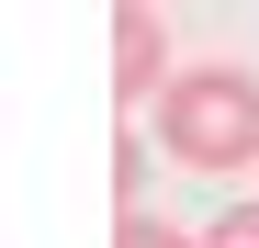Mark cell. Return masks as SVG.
<instances>
[{
	"mask_svg": "<svg viewBox=\"0 0 259 248\" xmlns=\"http://www.w3.org/2000/svg\"><path fill=\"white\" fill-rule=\"evenodd\" d=\"M147 124H158V147L181 158V170L237 181V170H259V68L203 57V68H181V79L147 102Z\"/></svg>",
	"mask_w": 259,
	"mask_h": 248,
	"instance_id": "obj_1",
	"label": "cell"
},
{
	"mask_svg": "<svg viewBox=\"0 0 259 248\" xmlns=\"http://www.w3.org/2000/svg\"><path fill=\"white\" fill-rule=\"evenodd\" d=\"M169 79H181V68H169V34H158V0H113V91L124 102H158L169 91Z\"/></svg>",
	"mask_w": 259,
	"mask_h": 248,
	"instance_id": "obj_2",
	"label": "cell"
},
{
	"mask_svg": "<svg viewBox=\"0 0 259 248\" xmlns=\"http://www.w3.org/2000/svg\"><path fill=\"white\" fill-rule=\"evenodd\" d=\"M113 248H203V237H192V226H169V215H147V203H124Z\"/></svg>",
	"mask_w": 259,
	"mask_h": 248,
	"instance_id": "obj_3",
	"label": "cell"
},
{
	"mask_svg": "<svg viewBox=\"0 0 259 248\" xmlns=\"http://www.w3.org/2000/svg\"><path fill=\"white\" fill-rule=\"evenodd\" d=\"M203 248H259V203H226V215L203 226Z\"/></svg>",
	"mask_w": 259,
	"mask_h": 248,
	"instance_id": "obj_4",
	"label": "cell"
},
{
	"mask_svg": "<svg viewBox=\"0 0 259 248\" xmlns=\"http://www.w3.org/2000/svg\"><path fill=\"white\" fill-rule=\"evenodd\" d=\"M113 192H124V203H147V136H124V147H113Z\"/></svg>",
	"mask_w": 259,
	"mask_h": 248,
	"instance_id": "obj_5",
	"label": "cell"
}]
</instances>
